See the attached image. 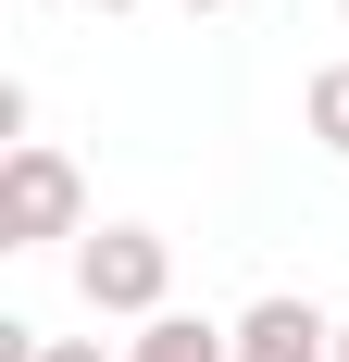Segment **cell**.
<instances>
[{"instance_id": "1", "label": "cell", "mask_w": 349, "mask_h": 362, "mask_svg": "<svg viewBox=\"0 0 349 362\" xmlns=\"http://www.w3.org/2000/svg\"><path fill=\"white\" fill-rule=\"evenodd\" d=\"M50 238H88V175L50 138H25L0 150V250H50Z\"/></svg>"}, {"instance_id": "2", "label": "cell", "mask_w": 349, "mask_h": 362, "mask_svg": "<svg viewBox=\"0 0 349 362\" xmlns=\"http://www.w3.org/2000/svg\"><path fill=\"white\" fill-rule=\"evenodd\" d=\"M162 288H174V238H150V225H88V238H75V300H88V313L150 325Z\"/></svg>"}, {"instance_id": "3", "label": "cell", "mask_w": 349, "mask_h": 362, "mask_svg": "<svg viewBox=\"0 0 349 362\" xmlns=\"http://www.w3.org/2000/svg\"><path fill=\"white\" fill-rule=\"evenodd\" d=\"M237 362H337V325L312 300H249L237 313Z\"/></svg>"}, {"instance_id": "4", "label": "cell", "mask_w": 349, "mask_h": 362, "mask_svg": "<svg viewBox=\"0 0 349 362\" xmlns=\"http://www.w3.org/2000/svg\"><path fill=\"white\" fill-rule=\"evenodd\" d=\"M112 362H237V325H200V313H150Z\"/></svg>"}, {"instance_id": "5", "label": "cell", "mask_w": 349, "mask_h": 362, "mask_svg": "<svg viewBox=\"0 0 349 362\" xmlns=\"http://www.w3.org/2000/svg\"><path fill=\"white\" fill-rule=\"evenodd\" d=\"M300 112H312V138H324V150L349 163V63H324V75H312V100H300Z\"/></svg>"}, {"instance_id": "6", "label": "cell", "mask_w": 349, "mask_h": 362, "mask_svg": "<svg viewBox=\"0 0 349 362\" xmlns=\"http://www.w3.org/2000/svg\"><path fill=\"white\" fill-rule=\"evenodd\" d=\"M174 13H225V0H174Z\"/></svg>"}, {"instance_id": "7", "label": "cell", "mask_w": 349, "mask_h": 362, "mask_svg": "<svg viewBox=\"0 0 349 362\" xmlns=\"http://www.w3.org/2000/svg\"><path fill=\"white\" fill-rule=\"evenodd\" d=\"M88 13H138V0H88Z\"/></svg>"}, {"instance_id": "8", "label": "cell", "mask_w": 349, "mask_h": 362, "mask_svg": "<svg viewBox=\"0 0 349 362\" xmlns=\"http://www.w3.org/2000/svg\"><path fill=\"white\" fill-rule=\"evenodd\" d=\"M337 362H349V325H337Z\"/></svg>"}, {"instance_id": "9", "label": "cell", "mask_w": 349, "mask_h": 362, "mask_svg": "<svg viewBox=\"0 0 349 362\" xmlns=\"http://www.w3.org/2000/svg\"><path fill=\"white\" fill-rule=\"evenodd\" d=\"M337 13H349V0H337Z\"/></svg>"}]
</instances>
